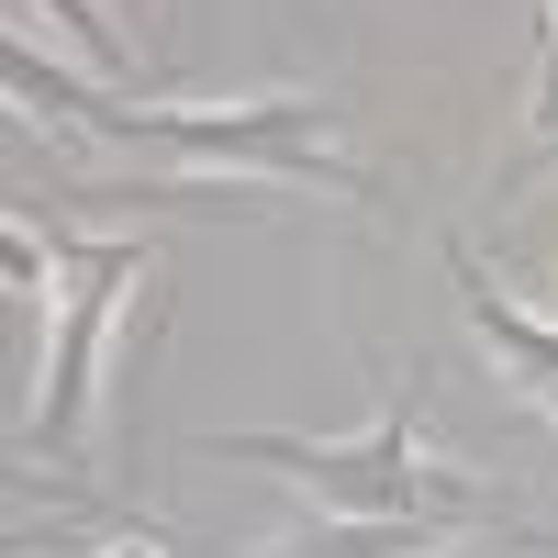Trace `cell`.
<instances>
[{
  "instance_id": "6da1fadb",
  "label": "cell",
  "mask_w": 558,
  "mask_h": 558,
  "mask_svg": "<svg viewBox=\"0 0 558 558\" xmlns=\"http://www.w3.org/2000/svg\"><path fill=\"white\" fill-rule=\"evenodd\" d=\"M12 89L23 101H45V112H68V123H89V134H112V146H168V157H202V168H257V179H324V191H347V202H368V168L357 157H336L324 146V101H235V112H134V101H101V89H78V78H57L34 57V45H12Z\"/></svg>"
},
{
  "instance_id": "7a4b0ae2",
  "label": "cell",
  "mask_w": 558,
  "mask_h": 558,
  "mask_svg": "<svg viewBox=\"0 0 558 558\" xmlns=\"http://www.w3.org/2000/svg\"><path fill=\"white\" fill-rule=\"evenodd\" d=\"M413 413H425V368H402L391 402H380V425L368 436H213V458H246V470H279V481H302L313 502H336V514L357 525H402V514H481L458 481H436L425 458H413Z\"/></svg>"
},
{
  "instance_id": "3957f363",
  "label": "cell",
  "mask_w": 558,
  "mask_h": 558,
  "mask_svg": "<svg viewBox=\"0 0 558 558\" xmlns=\"http://www.w3.org/2000/svg\"><path fill=\"white\" fill-rule=\"evenodd\" d=\"M134 279H146V246H123V235H101V246L57 235V336H45V402L23 425L34 458H78L89 380H101V336H112V313H123Z\"/></svg>"
},
{
  "instance_id": "277c9868",
  "label": "cell",
  "mask_w": 558,
  "mask_h": 558,
  "mask_svg": "<svg viewBox=\"0 0 558 558\" xmlns=\"http://www.w3.org/2000/svg\"><path fill=\"white\" fill-rule=\"evenodd\" d=\"M447 279H458V302H470L481 347H492V357H502V368H514V380H525V391L558 413V324H536L514 291H492V268H481L470 246H458V235H447Z\"/></svg>"
},
{
  "instance_id": "5b68a950",
  "label": "cell",
  "mask_w": 558,
  "mask_h": 558,
  "mask_svg": "<svg viewBox=\"0 0 558 558\" xmlns=\"http://www.w3.org/2000/svg\"><path fill=\"white\" fill-rule=\"evenodd\" d=\"M425 525H436V514H402V525H357V514H336V525H313L302 547H279V558H425Z\"/></svg>"
},
{
  "instance_id": "8992f818",
  "label": "cell",
  "mask_w": 558,
  "mask_h": 558,
  "mask_svg": "<svg viewBox=\"0 0 558 558\" xmlns=\"http://www.w3.org/2000/svg\"><path fill=\"white\" fill-rule=\"evenodd\" d=\"M45 12L68 23V45H78V57L101 68V78H134V45H123V34L101 23V0H45Z\"/></svg>"
},
{
  "instance_id": "52a82bcc",
  "label": "cell",
  "mask_w": 558,
  "mask_h": 558,
  "mask_svg": "<svg viewBox=\"0 0 558 558\" xmlns=\"http://www.w3.org/2000/svg\"><path fill=\"white\" fill-rule=\"evenodd\" d=\"M558 157V57L536 68V101H525V168H547Z\"/></svg>"
},
{
  "instance_id": "ba28073f",
  "label": "cell",
  "mask_w": 558,
  "mask_h": 558,
  "mask_svg": "<svg viewBox=\"0 0 558 558\" xmlns=\"http://www.w3.org/2000/svg\"><path fill=\"white\" fill-rule=\"evenodd\" d=\"M547 57H558V0H547Z\"/></svg>"
},
{
  "instance_id": "9c48e42d",
  "label": "cell",
  "mask_w": 558,
  "mask_h": 558,
  "mask_svg": "<svg viewBox=\"0 0 558 558\" xmlns=\"http://www.w3.org/2000/svg\"><path fill=\"white\" fill-rule=\"evenodd\" d=\"M112 558H157V547H146V536H134V547H112Z\"/></svg>"
},
{
  "instance_id": "30bf717a",
  "label": "cell",
  "mask_w": 558,
  "mask_h": 558,
  "mask_svg": "<svg viewBox=\"0 0 558 558\" xmlns=\"http://www.w3.org/2000/svg\"><path fill=\"white\" fill-rule=\"evenodd\" d=\"M425 558H436V547H425Z\"/></svg>"
}]
</instances>
